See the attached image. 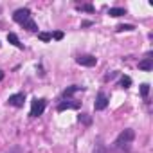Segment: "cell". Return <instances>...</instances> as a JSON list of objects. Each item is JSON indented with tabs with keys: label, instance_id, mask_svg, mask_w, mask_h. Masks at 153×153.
Wrapping results in <instances>:
<instances>
[{
	"label": "cell",
	"instance_id": "cell-3",
	"mask_svg": "<svg viewBox=\"0 0 153 153\" xmlns=\"http://www.w3.org/2000/svg\"><path fill=\"white\" fill-rule=\"evenodd\" d=\"M13 20H15V22H18L20 25H24L27 20H31V11H29L27 7H24V9H18V11H15V15H13Z\"/></svg>",
	"mask_w": 153,
	"mask_h": 153
},
{
	"label": "cell",
	"instance_id": "cell-19",
	"mask_svg": "<svg viewBox=\"0 0 153 153\" xmlns=\"http://www.w3.org/2000/svg\"><path fill=\"white\" fill-rule=\"evenodd\" d=\"M52 38H54V40H63V33H61V31H56V33L52 34Z\"/></svg>",
	"mask_w": 153,
	"mask_h": 153
},
{
	"label": "cell",
	"instance_id": "cell-22",
	"mask_svg": "<svg viewBox=\"0 0 153 153\" xmlns=\"http://www.w3.org/2000/svg\"><path fill=\"white\" fill-rule=\"evenodd\" d=\"M2 79H4V72H2V70H0V81H2Z\"/></svg>",
	"mask_w": 153,
	"mask_h": 153
},
{
	"label": "cell",
	"instance_id": "cell-5",
	"mask_svg": "<svg viewBox=\"0 0 153 153\" xmlns=\"http://www.w3.org/2000/svg\"><path fill=\"white\" fill-rule=\"evenodd\" d=\"M108 106V96L105 92H99L97 97H96V103H94V108L96 110H105Z\"/></svg>",
	"mask_w": 153,
	"mask_h": 153
},
{
	"label": "cell",
	"instance_id": "cell-4",
	"mask_svg": "<svg viewBox=\"0 0 153 153\" xmlns=\"http://www.w3.org/2000/svg\"><path fill=\"white\" fill-rule=\"evenodd\" d=\"M76 61H78L79 65H83V67H94V65L97 63V58L92 56V54H83V56H78V58H76Z\"/></svg>",
	"mask_w": 153,
	"mask_h": 153
},
{
	"label": "cell",
	"instance_id": "cell-20",
	"mask_svg": "<svg viewBox=\"0 0 153 153\" xmlns=\"http://www.w3.org/2000/svg\"><path fill=\"white\" fill-rule=\"evenodd\" d=\"M79 121H83L85 124H90V123H92V119H90V117H87V115H79Z\"/></svg>",
	"mask_w": 153,
	"mask_h": 153
},
{
	"label": "cell",
	"instance_id": "cell-13",
	"mask_svg": "<svg viewBox=\"0 0 153 153\" xmlns=\"http://www.w3.org/2000/svg\"><path fill=\"white\" fill-rule=\"evenodd\" d=\"M115 29H117V31L121 33V31H133L135 27H133V25H130V24H119V25H117Z\"/></svg>",
	"mask_w": 153,
	"mask_h": 153
},
{
	"label": "cell",
	"instance_id": "cell-17",
	"mask_svg": "<svg viewBox=\"0 0 153 153\" xmlns=\"http://www.w3.org/2000/svg\"><path fill=\"white\" fill-rule=\"evenodd\" d=\"M94 153H106V148H105V144L97 142V144H96V148H94Z\"/></svg>",
	"mask_w": 153,
	"mask_h": 153
},
{
	"label": "cell",
	"instance_id": "cell-12",
	"mask_svg": "<svg viewBox=\"0 0 153 153\" xmlns=\"http://www.w3.org/2000/svg\"><path fill=\"white\" fill-rule=\"evenodd\" d=\"M79 105L78 103H61L59 106H58V110L59 112H63V110H68V108H78Z\"/></svg>",
	"mask_w": 153,
	"mask_h": 153
},
{
	"label": "cell",
	"instance_id": "cell-21",
	"mask_svg": "<svg viewBox=\"0 0 153 153\" xmlns=\"http://www.w3.org/2000/svg\"><path fill=\"white\" fill-rule=\"evenodd\" d=\"M115 76H117V74H115V72H110V74H108V76H106V78H105V79H112V78H115Z\"/></svg>",
	"mask_w": 153,
	"mask_h": 153
},
{
	"label": "cell",
	"instance_id": "cell-16",
	"mask_svg": "<svg viewBox=\"0 0 153 153\" xmlns=\"http://www.w3.org/2000/svg\"><path fill=\"white\" fill-rule=\"evenodd\" d=\"M148 94H149V85L148 83H142L140 85V96L142 97H148Z\"/></svg>",
	"mask_w": 153,
	"mask_h": 153
},
{
	"label": "cell",
	"instance_id": "cell-14",
	"mask_svg": "<svg viewBox=\"0 0 153 153\" xmlns=\"http://www.w3.org/2000/svg\"><path fill=\"white\" fill-rule=\"evenodd\" d=\"M130 85H131V78H130V76H123V78H121V87L126 88Z\"/></svg>",
	"mask_w": 153,
	"mask_h": 153
},
{
	"label": "cell",
	"instance_id": "cell-10",
	"mask_svg": "<svg viewBox=\"0 0 153 153\" xmlns=\"http://www.w3.org/2000/svg\"><path fill=\"white\" fill-rule=\"evenodd\" d=\"M79 90H83V87H78V85H74V87H68L65 92H63V97H70L72 94H76V92H79Z\"/></svg>",
	"mask_w": 153,
	"mask_h": 153
},
{
	"label": "cell",
	"instance_id": "cell-11",
	"mask_svg": "<svg viewBox=\"0 0 153 153\" xmlns=\"http://www.w3.org/2000/svg\"><path fill=\"white\" fill-rule=\"evenodd\" d=\"M22 27H24V29H27V31H31V33H36V31H38V25L34 24V20H33V18H31V20H27Z\"/></svg>",
	"mask_w": 153,
	"mask_h": 153
},
{
	"label": "cell",
	"instance_id": "cell-2",
	"mask_svg": "<svg viewBox=\"0 0 153 153\" xmlns=\"http://www.w3.org/2000/svg\"><path fill=\"white\" fill-rule=\"evenodd\" d=\"M45 106H47V101L45 99H33V105H31V117H38V115H42L43 114V110H45Z\"/></svg>",
	"mask_w": 153,
	"mask_h": 153
},
{
	"label": "cell",
	"instance_id": "cell-7",
	"mask_svg": "<svg viewBox=\"0 0 153 153\" xmlns=\"http://www.w3.org/2000/svg\"><path fill=\"white\" fill-rule=\"evenodd\" d=\"M7 42L13 43V45L18 47V49H24V43H20V40H18V36H16L15 33H9V34H7Z\"/></svg>",
	"mask_w": 153,
	"mask_h": 153
},
{
	"label": "cell",
	"instance_id": "cell-15",
	"mask_svg": "<svg viewBox=\"0 0 153 153\" xmlns=\"http://www.w3.org/2000/svg\"><path fill=\"white\" fill-rule=\"evenodd\" d=\"M38 38H40L42 42H51V40H52V34H51V33H38Z\"/></svg>",
	"mask_w": 153,
	"mask_h": 153
},
{
	"label": "cell",
	"instance_id": "cell-18",
	"mask_svg": "<svg viewBox=\"0 0 153 153\" xmlns=\"http://www.w3.org/2000/svg\"><path fill=\"white\" fill-rule=\"evenodd\" d=\"M78 9H81V11H87V13H94V6H90V4H85V6H78Z\"/></svg>",
	"mask_w": 153,
	"mask_h": 153
},
{
	"label": "cell",
	"instance_id": "cell-9",
	"mask_svg": "<svg viewBox=\"0 0 153 153\" xmlns=\"http://www.w3.org/2000/svg\"><path fill=\"white\" fill-rule=\"evenodd\" d=\"M108 15L110 16H123V15H126V9H123V7H110Z\"/></svg>",
	"mask_w": 153,
	"mask_h": 153
},
{
	"label": "cell",
	"instance_id": "cell-6",
	"mask_svg": "<svg viewBox=\"0 0 153 153\" xmlns=\"http://www.w3.org/2000/svg\"><path fill=\"white\" fill-rule=\"evenodd\" d=\"M24 101H25V94H13L9 97V105L11 106H16V108L24 106Z\"/></svg>",
	"mask_w": 153,
	"mask_h": 153
},
{
	"label": "cell",
	"instance_id": "cell-1",
	"mask_svg": "<svg viewBox=\"0 0 153 153\" xmlns=\"http://www.w3.org/2000/svg\"><path fill=\"white\" fill-rule=\"evenodd\" d=\"M133 139H135V131H133L131 128H126V130H123V131L117 135V139H115V148L126 149V148L133 142Z\"/></svg>",
	"mask_w": 153,
	"mask_h": 153
},
{
	"label": "cell",
	"instance_id": "cell-8",
	"mask_svg": "<svg viewBox=\"0 0 153 153\" xmlns=\"http://www.w3.org/2000/svg\"><path fill=\"white\" fill-rule=\"evenodd\" d=\"M139 68L140 70H151L153 68V59L151 58H146V59L139 61Z\"/></svg>",
	"mask_w": 153,
	"mask_h": 153
}]
</instances>
